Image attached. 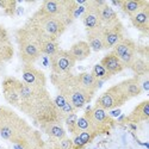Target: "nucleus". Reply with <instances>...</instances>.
Wrapping results in <instances>:
<instances>
[{
	"label": "nucleus",
	"mask_w": 149,
	"mask_h": 149,
	"mask_svg": "<svg viewBox=\"0 0 149 149\" xmlns=\"http://www.w3.org/2000/svg\"><path fill=\"white\" fill-rule=\"evenodd\" d=\"M19 104L18 109L31 117L40 125L52 122H62L58 110L47 88H36L19 81Z\"/></svg>",
	"instance_id": "obj_1"
},
{
	"label": "nucleus",
	"mask_w": 149,
	"mask_h": 149,
	"mask_svg": "<svg viewBox=\"0 0 149 149\" xmlns=\"http://www.w3.org/2000/svg\"><path fill=\"white\" fill-rule=\"evenodd\" d=\"M52 82L56 87L58 94L63 95L75 110L82 109L91 102L93 97L81 87L77 80V77L72 73L61 74V75L52 74Z\"/></svg>",
	"instance_id": "obj_2"
},
{
	"label": "nucleus",
	"mask_w": 149,
	"mask_h": 149,
	"mask_svg": "<svg viewBox=\"0 0 149 149\" xmlns=\"http://www.w3.org/2000/svg\"><path fill=\"white\" fill-rule=\"evenodd\" d=\"M25 25L38 37L41 42L47 40L57 41L67 29V25H65L62 22L42 13L40 10L36 11L29 18Z\"/></svg>",
	"instance_id": "obj_3"
},
{
	"label": "nucleus",
	"mask_w": 149,
	"mask_h": 149,
	"mask_svg": "<svg viewBox=\"0 0 149 149\" xmlns=\"http://www.w3.org/2000/svg\"><path fill=\"white\" fill-rule=\"evenodd\" d=\"M16 41L18 44L19 57L24 65H33L41 56V40L26 25L16 31Z\"/></svg>",
	"instance_id": "obj_4"
},
{
	"label": "nucleus",
	"mask_w": 149,
	"mask_h": 149,
	"mask_svg": "<svg viewBox=\"0 0 149 149\" xmlns=\"http://www.w3.org/2000/svg\"><path fill=\"white\" fill-rule=\"evenodd\" d=\"M78 6V3L73 0H47L42 3L38 10L44 15L58 19L68 26L74 20V13Z\"/></svg>",
	"instance_id": "obj_5"
},
{
	"label": "nucleus",
	"mask_w": 149,
	"mask_h": 149,
	"mask_svg": "<svg viewBox=\"0 0 149 149\" xmlns=\"http://www.w3.org/2000/svg\"><path fill=\"white\" fill-rule=\"evenodd\" d=\"M129 99L124 95L122 90L119 88L118 84L106 90L100 97L97 99L95 105L97 107H100L105 111H112L115 109H118L123 106Z\"/></svg>",
	"instance_id": "obj_6"
},
{
	"label": "nucleus",
	"mask_w": 149,
	"mask_h": 149,
	"mask_svg": "<svg viewBox=\"0 0 149 149\" xmlns=\"http://www.w3.org/2000/svg\"><path fill=\"white\" fill-rule=\"evenodd\" d=\"M85 115L88 117V119L92 124V128L97 135L109 132V130L111 128H113V125H115L113 118L107 113V111H105L100 107H97V106H93L91 109L88 107L86 110Z\"/></svg>",
	"instance_id": "obj_7"
},
{
	"label": "nucleus",
	"mask_w": 149,
	"mask_h": 149,
	"mask_svg": "<svg viewBox=\"0 0 149 149\" xmlns=\"http://www.w3.org/2000/svg\"><path fill=\"white\" fill-rule=\"evenodd\" d=\"M49 62H50L53 74L61 75V74L70 73L73 67L75 66L77 61L74 60V57L68 50H61L60 49L56 54L49 57Z\"/></svg>",
	"instance_id": "obj_8"
},
{
	"label": "nucleus",
	"mask_w": 149,
	"mask_h": 149,
	"mask_svg": "<svg viewBox=\"0 0 149 149\" xmlns=\"http://www.w3.org/2000/svg\"><path fill=\"white\" fill-rule=\"evenodd\" d=\"M104 4V1H98V0H92V1L85 3V11L82 13V23L87 31L102 29V22L100 16H99V6Z\"/></svg>",
	"instance_id": "obj_9"
},
{
	"label": "nucleus",
	"mask_w": 149,
	"mask_h": 149,
	"mask_svg": "<svg viewBox=\"0 0 149 149\" xmlns=\"http://www.w3.org/2000/svg\"><path fill=\"white\" fill-rule=\"evenodd\" d=\"M112 53L119 58L124 68H129L131 62L136 57V54H137V45L130 38L124 37L117 45L112 48Z\"/></svg>",
	"instance_id": "obj_10"
},
{
	"label": "nucleus",
	"mask_w": 149,
	"mask_h": 149,
	"mask_svg": "<svg viewBox=\"0 0 149 149\" xmlns=\"http://www.w3.org/2000/svg\"><path fill=\"white\" fill-rule=\"evenodd\" d=\"M22 77H23V82L31 86V87L45 88L47 79L44 73L41 69L36 68L33 65H24L22 70Z\"/></svg>",
	"instance_id": "obj_11"
},
{
	"label": "nucleus",
	"mask_w": 149,
	"mask_h": 149,
	"mask_svg": "<svg viewBox=\"0 0 149 149\" xmlns=\"http://www.w3.org/2000/svg\"><path fill=\"white\" fill-rule=\"evenodd\" d=\"M124 38V29L122 23L118 22L111 26H103V40L105 49H111Z\"/></svg>",
	"instance_id": "obj_12"
},
{
	"label": "nucleus",
	"mask_w": 149,
	"mask_h": 149,
	"mask_svg": "<svg viewBox=\"0 0 149 149\" xmlns=\"http://www.w3.org/2000/svg\"><path fill=\"white\" fill-rule=\"evenodd\" d=\"M18 86H19V80L13 78H6L3 82V92H4V97L6 99V102L10 105L16 107L18 106L20 100Z\"/></svg>",
	"instance_id": "obj_13"
},
{
	"label": "nucleus",
	"mask_w": 149,
	"mask_h": 149,
	"mask_svg": "<svg viewBox=\"0 0 149 149\" xmlns=\"http://www.w3.org/2000/svg\"><path fill=\"white\" fill-rule=\"evenodd\" d=\"M130 20L136 29L143 32L144 35H148L149 33V3H147L139 12L132 15L130 17Z\"/></svg>",
	"instance_id": "obj_14"
},
{
	"label": "nucleus",
	"mask_w": 149,
	"mask_h": 149,
	"mask_svg": "<svg viewBox=\"0 0 149 149\" xmlns=\"http://www.w3.org/2000/svg\"><path fill=\"white\" fill-rule=\"evenodd\" d=\"M12 56H13V45L7 30L0 24V63L10 61Z\"/></svg>",
	"instance_id": "obj_15"
},
{
	"label": "nucleus",
	"mask_w": 149,
	"mask_h": 149,
	"mask_svg": "<svg viewBox=\"0 0 149 149\" xmlns=\"http://www.w3.org/2000/svg\"><path fill=\"white\" fill-rule=\"evenodd\" d=\"M148 119H149V100H143L131 111L129 116L124 117V120L131 124L147 122Z\"/></svg>",
	"instance_id": "obj_16"
},
{
	"label": "nucleus",
	"mask_w": 149,
	"mask_h": 149,
	"mask_svg": "<svg viewBox=\"0 0 149 149\" xmlns=\"http://www.w3.org/2000/svg\"><path fill=\"white\" fill-rule=\"evenodd\" d=\"M119 88L122 90V92L124 93L128 99L130 98H135V97H139L142 93V87H141V82H140V78L137 77H134L131 79H127L122 82L118 84Z\"/></svg>",
	"instance_id": "obj_17"
},
{
	"label": "nucleus",
	"mask_w": 149,
	"mask_h": 149,
	"mask_svg": "<svg viewBox=\"0 0 149 149\" xmlns=\"http://www.w3.org/2000/svg\"><path fill=\"white\" fill-rule=\"evenodd\" d=\"M99 63L106 69V72L110 74L111 77L116 75V74L120 73L124 69V66L122 65V62L119 61V58L112 52L109 53L107 55H105Z\"/></svg>",
	"instance_id": "obj_18"
},
{
	"label": "nucleus",
	"mask_w": 149,
	"mask_h": 149,
	"mask_svg": "<svg viewBox=\"0 0 149 149\" xmlns=\"http://www.w3.org/2000/svg\"><path fill=\"white\" fill-rule=\"evenodd\" d=\"M77 77V80L78 82L80 84V86L85 90V91H87L88 93H91L92 95H94L95 91L100 87V85L102 82L100 81H98L91 73L88 72H84V73H80L78 74Z\"/></svg>",
	"instance_id": "obj_19"
},
{
	"label": "nucleus",
	"mask_w": 149,
	"mask_h": 149,
	"mask_svg": "<svg viewBox=\"0 0 149 149\" xmlns=\"http://www.w3.org/2000/svg\"><path fill=\"white\" fill-rule=\"evenodd\" d=\"M42 130L50 137L53 141H60L62 139L67 137L66 136V129L62 125V122H52L41 125Z\"/></svg>",
	"instance_id": "obj_20"
},
{
	"label": "nucleus",
	"mask_w": 149,
	"mask_h": 149,
	"mask_svg": "<svg viewBox=\"0 0 149 149\" xmlns=\"http://www.w3.org/2000/svg\"><path fill=\"white\" fill-rule=\"evenodd\" d=\"M99 16H100V22L103 26H111L119 22L116 11L105 1L99 6Z\"/></svg>",
	"instance_id": "obj_21"
},
{
	"label": "nucleus",
	"mask_w": 149,
	"mask_h": 149,
	"mask_svg": "<svg viewBox=\"0 0 149 149\" xmlns=\"http://www.w3.org/2000/svg\"><path fill=\"white\" fill-rule=\"evenodd\" d=\"M75 61H84L91 55V48L86 41H79L74 43L68 50Z\"/></svg>",
	"instance_id": "obj_22"
},
{
	"label": "nucleus",
	"mask_w": 149,
	"mask_h": 149,
	"mask_svg": "<svg viewBox=\"0 0 149 149\" xmlns=\"http://www.w3.org/2000/svg\"><path fill=\"white\" fill-rule=\"evenodd\" d=\"M87 43L93 52H102L105 50L104 40H103V28L87 31Z\"/></svg>",
	"instance_id": "obj_23"
},
{
	"label": "nucleus",
	"mask_w": 149,
	"mask_h": 149,
	"mask_svg": "<svg viewBox=\"0 0 149 149\" xmlns=\"http://www.w3.org/2000/svg\"><path fill=\"white\" fill-rule=\"evenodd\" d=\"M129 68L135 73V77L137 78H142L149 74V65L146 57L142 56H137L134 58V61L131 62V65L129 66Z\"/></svg>",
	"instance_id": "obj_24"
},
{
	"label": "nucleus",
	"mask_w": 149,
	"mask_h": 149,
	"mask_svg": "<svg viewBox=\"0 0 149 149\" xmlns=\"http://www.w3.org/2000/svg\"><path fill=\"white\" fill-rule=\"evenodd\" d=\"M147 3L148 1H144V0H123V1H119V6L124 13L131 17L136 12H139Z\"/></svg>",
	"instance_id": "obj_25"
},
{
	"label": "nucleus",
	"mask_w": 149,
	"mask_h": 149,
	"mask_svg": "<svg viewBox=\"0 0 149 149\" xmlns=\"http://www.w3.org/2000/svg\"><path fill=\"white\" fill-rule=\"evenodd\" d=\"M95 136H97V134H94L92 131H82V132L75 135L74 139L72 140L74 149H82L86 144H88Z\"/></svg>",
	"instance_id": "obj_26"
},
{
	"label": "nucleus",
	"mask_w": 149,
	"mask_h": 149,
	"mask_svg": "<svg viewBox=\"0 0 149 149\" xmlns=\"http://www.w3.org/2000/svg\"><path fill=\"white\" fill-rule=\"evenodd\" d=\"M58 50H60V45H58V42H57V41L47 40V41H43L42 44H41L42 55H45V56H48V57L53 56V55L56 54Z\"/></svg>",
	"instance_id": "obj_27"
},
{
	"label": "nucleus",
	"mask_w": 149,
	"mask_h": 149,
	"mask_svg": "<svg viewBox=\"0 0 149 149\" xmlns=\"http://www.w3.org/2000/svg\"><path fill=\"white\" fill-rule=\"evenodd\" d=\"M82 131H92V132H94V130L92 128V124H91L88 117L86 115H84L82 117H78V120H77V124H75V129H74L73 135L75 136V135H78V134H80Z\"/></svg>",
	"instance_id": "obj_28"
},
{
	"label": "nucleus",
	"mask_w": 149,
	"mask_h": 149,
	"mask_svg": "<svg viewBox=\"0 0 149 149\" xmlns=\"http://www.w3.org/2000/svg\"><path fill=\"white\" fill-rule=\"evenodd\" d=\"M91 74H92V75H93L98 81H100V82H103V81H105V80H107V79L111 78V75L106 72V69H105L100 63H97V65L93 66Z\"/></svg>",
	"instance_id": "obj_29"
},
{
	"label": "nucleus",
	"mask_w": 149,
	"mask_h": 149,
	"mask_svg": "<svg viewBox=\"0 0 149 149\" xmlns=\"http://www.w3.org/2000/svg\"><path fill=\"white\" fill-rule=\"evenodd\" d=\"M17 3L15 0H0V8L4 10L6 16H15Z\"/></svg>",
	"instance_id": "obj_30"
},
{
	"label": "nucleus",
	"mask_w": 149,
	"mask_h": 149,
	"mask_svg": "<svg viewBox=\"0 0 149 149\" xmlns=\"http://www.w3.org/2000/svg\"><path fill=\"white\" fill-rule=\"evenodd\" d=\"M77 120H78V115H77L75 112H73V113H70V115L66 116V117H65V119H63V122H65V124H66V127H67V129H68V131H69L70 134H73V132H74V129H75Z\"/></svg>",
	"instance_id": "obj_31"
},
{
	"label": "nucleus",
	"mask_w": 149,
	"mask_h": 149,
	"mask_svg": "<svg viewBox=\"0 0 149 149\" xmlns=\"http://www.w3.org/2000/svg\"><path fill=\"white\" fill-rule=\"evenodd\" d=\"M54 143L56 144L57 149H74V146H73V141L68 137H65L60 141H54Z\"/></svg>",
	"instance_id": "obj_32"
},
{
	"label": "nucleus",
	"mask_w": 149,
	"mask_h": 149,
	"mask_svg": "<svg viewBox=\"0 0 149 149\" xmlns=\"http://www.w3.org/2000/svg\"><path fill=\"white\" fill-rule=\"evenodd\" d=\"M67 102H68L67 99H66L63 95H61V94H57V95L55 97V99H54V104H55V106H56L57 110H60L61 107H63Z\"/></svg>",
	"instance_id": "obj_33"
},
{
	"label": "nucleus",
	"mask_w": 149,
	"mask_h": 149,
	"mask_svg": "<svg viewBox=\"0 0 149 149\" xmlns=\"http://www.w3.org/2000/svg\"><path fill=\"white\" fill-rule=\"evenodd\" d=\"M119 113H120V111H119V110H116V111H111L109 115H110L111 117H115V116H118Z\"/></svg>",
	"instance_id": "obj_34"
},
{
	"label": "nucleus",
	"mask_w": 149,
	"mask_h": 149,
	"mask_svg": "<svg viewBox=\"0 0 149 149\" xmlns=\"http://www.w3.org/2000/svg\"><path fill=\"white\" fill-rule=\"evenodd\" d=\"M45 149H57V147H56V144L54 143V144H53L50 148H47V147H45Z\"/></svg>",
	"instance_id": "obj_35"
},
{
	"label": "nucleus",
	"mask_w": 149,
	"mask_h": 149,
	"mask_svg": "<svg viewBox=\"0 0 149 149\" xmlns=\"http://www.w3.org/2000/svg\"><path fill=\"white\" fill-rule=\"evenodd\" d=\"M35 149H45V146H44V147H38V148H35Z\"/></svg>",
	"instance_id": "obj_36"
},
{
	"label": "nucleus",
	"mask_w": 149,
	"mask_h": 149,
	"mask_svg": "<svg viewBox=\"0 0 149 149\" xmlns=\"http://www.w3.org/2000/svg\"><path fill=\"white\" fill-rule=\"evenodd\" d=\"M0 149H3V148H1V147H0Z\"/></svg>",
	"instance_id": "obj_37"
}]
</instances>
